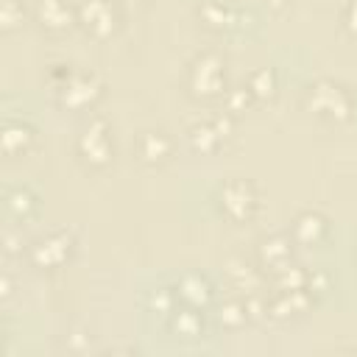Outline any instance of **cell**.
<instances>
[{
    "instance_id": "6da1fadb",
    "label": "cell",
    "mask_w": 357,
    "mask_h": 357,
    "mask_svg": "<svg viewBox=\"0 0 357 357\" xmlns=\"http://www.w3.org/2000/svg\"><path fill=\"white\" fill-rule=\"evenodd\" d=\"M304 100H307V106H310L315 114H324V117H329V120H346V117L351 114V95H349L340 84L326 81V78L310 84Z\"/></svg>"
},
{
    "instance_id": "9c48e42d",
    "label": "cell",
    "mask_w": 357,
    "mask_h": 357,
    "mask_svg": "<svg viewBox=\"0 0 357 357\" xmlns=\"http://www.w3.org/2000/svg\"><path fill=\"white\" fill-rule=\"evenodd\" d=\"M226 134H229V120L218 117L215 123H198V126H192L190 128V142H192L195 151L209 153V151H215L220 145V139Z\"/></svg>"
},
{
    "instance_id": "30bf717a",
    "label": "cell",
    "mask_w": 357,
    "mask_h": 357,
    "mask_svg": "<svg viewBox=\"0 0 357 357\" xmlns=\"http://www.w3.org/2000/svg\"><path fill=\"white\" fill-rule=\"evenodd\" d=\"M178 298H181L187 307L201 310V307L209 304L212 287H209L206 279H201V276H195V273H187V276H181V282H178Z\"/></svg>"
},
{
    "instance_id": "5b68a950",
    "label": "cell",
    "mask_w": 357,
    "mask_h": 357,
    "mask_svg": "<svg viewBox=\"0 0 357 357\" xmlns=\"http://www.w3.org/2000/svg\"><path fill=\"white\" fill-rule=\"evenodd\" d=\"M70 248H73V234L67 231L47 234L31 245V262L36 268H59L70 257Z\"/></svg>"
},
{
    "instance_id": "8992f818",
    "label": "cell",
    "mask_w": 357,
    "mask_h": 357,
    "mask_svg": "<svg viewBox=\"0 0 357 357\" xmlns=\"http://www.w3.org/2000/svg\"><path fill=\"white\" fill-rule=\"evenodd\" d=\"M75 14L84 22V28L95 36H109L117 25V11L109 0H84L75 8Z\"/></svg>"
},
{
    "instance_id": "cb8c5ba5",
    "label": "cell",
    "mask_w": 357,
    "mask_h": 357,
    "mask_svg": "<svg viewBox=\"0 0 357 357\" xmlns=\"http://www.w3.org/2000/svg\"><path fill=\"white\" fill-rule=\"evenodd\" d=\"M343 22H346L349 31L357 33V0H351V3L346 6V11H343Z\"/></svg>"
},
{
    "instance_id": "e0dca14e",
    "label": "cell",
    "mask_w": 357,
    "mask_h": 357,
    "mask_svg": "<svg viewBox=\"0 0 357 357\" xmlns=\"http://www.w3.org/2000/svg\"><path fill=\"white\" fill-rule=\"evenodd\" d=\"M170 326H173V332H176V335L195 337V335H201V315L195 312V307L181 310V312H176V315H173Z\"/></svg>"
},
{
    "instance_id": "7c38bea8",
    "label": "cell",
    "mask_w": 357,
    "mask_h": 357,
    "mask_svg": "<svg viewBox=\"0 0 357 357\" xmlns=\"http://www.w3.org/2000/svg\"><path fill=\"white\" fill-rule=\"evenodd\" d=\"M324 231H326V220L318 212H304L293 223V237L298 243H318L324 237Z\"/></svg>"
},
{
    "instance_id": "ac0fdd59",
    "label": "cell",
    "mask_w": 357,
    "mask_h": 357,
    "mask_svg": "<svg viewBox=\"0 0 357 357\" xmlns=\"http://www.w3.org/2000/svg\"><path fill=\"white\" fill-rule=\"evenodd\" d=\"M6 209H8L11 215H17V218H25V215L33 209V195H31L25 187H17V190H11V192L6 195Z\"/></svg>"
},
{
    "instance_id": "52a82bcc",
    "label": "cell",
    "mask_w": 357,
    "mask_h": 357,
    "mask_svg": "<svg viewBox=\"0 0 357 357\" xmlns=\"http://www.w3.org/2000/svg\"><path fill=\"white\" fill-rule=\"evenodd\" d=\"M98 81L92 75H67L59 86V100L67 109H84L98 98Z\"/></svg>"
},
{
    "instance_id": "5bb4252c",
    "label": "cell",
    "mask_w": 357,
    "mask_h": 357,
    "mask_svg": "<svg viewBox=\"0 0 357 357\" xmlns=\"http://www.w3.org/2000/svg\"><path fill=\"white\" fill-rule=\"evenodd\" d=\"M259 254H262V262L271 265L273 271H282L284 265H290V243H287L284 237H271V240H265L262 248H259Z\"/></svg>"
},
{
    "instance_id": "4fadbf2b",
    "label": "cell",
    "mask_w": 357,
    "mask_h": 357,
    "mask_svg": "<svg viewBox=\"0 0 357 357\" xmlns=\"http://www.w3.org/2000/svg\"><path fill=\"white\" fill-rule=\"evenodd\" d=\"M307 304H310V293H307V287H298V290H282V296L271 304V312H273L276 318H287V315H293V312H301Z\"/></svg>"
},
{
    "instance_id": "9a60e30c",
    "label": "cell",
    "mask_w": 357,
    "mask_h": 357,
    "mask_svg": "<svg viewBox=\"0 0 357 357\" xmlns=\"http://www.w3.org/2000/svg\"><path fill=\"white\" fill-rule=\"evenodd\" d=\"M201 17H204V22L212 25V28H229V25H237V22L243 20L240 11H234V8H229V6H220V3H206V6L201 8Z\"/></svg>"
},
{
    "instance_id": "ffe728a7",
    "label": "cell",
    "mask_w": 357,
    "mask_h": 357,
    "mask_svg": "<svg viewBox=\"0 0 357 357\" xmlns=\"http://www.w3.org/2000/svg\"><path fill=\"white\" fill-rule=\"evenodd\" d=\"M245 318H248V312H245V304H240V301H229L220 307L223 326H240V324H245Z\"/></svg>"
},
{
    "instance_id": "44dd1931",
    "label": "cell",
    "mask_w": 357,
    "mask_h": 357,
    "mask_svg": "<svg viewBox=\"0 0 357 357\" xmlns=\"http://www.w3.org/2000/svg\"><path fill=\"white\" fill-rule=\"evenodd\" d=\"M0 20H3V28H6V31L17 28V25L22 22V3L6 0V3H3V11H0Z\"/></svg>"
},
{
    "instance_id": "7a4b0ae2",
    "label": "cell",
    "mask_w": 357,
    "mask_h": 357,
    "mask_svg": "<svg viewBox=\"0 0 357 357\" xmlns=\"http://www.w3.org/2000/svg\"><path fill=\"white\" fill-rule=\"evenodd\" d=\"M190 89L201 98L218 95L223 89V61L215 53H201L190 67Z\"/></svg>"
},
{
    "instance_id": "d6986e66",
    "label": "cell",
    "mask_w": 357,
    "mask_h": 357,
    "mask_svg": "<svg viewBox=\"0 0 357 357\" xmlns=\"http://www.w3.org/2000/svg\"><path fill=\"white\" fill-rule=\"evenodd\" d=\"M248 89H251V95H259V98L273 95V89H276V75H273V70H257V73L251 75V81H248Z\"/></svg>"
},
{
    "instance_id": "8fae6325",
    "label": "cell",
    "mask_w": 357,
    "mask_h": 357,
    "mask_svg": "<svg viewBox=\"0 0 357 357\" xmlns=\"http://www.w3.org/2000/svg\"><path fill=\"white\" fill-rule=\"evenodd\" d=\"M31 137H33V131H31L28 123H22V120H6L3 134H0V139H3V151H6L8 156H14V153H20V151L28 148Z\"/></svg>"
},
{
    "instance_id": "ba28073f",
    "label": "cell",
    "mask_w": 357,
    "mask_h": 357,
    "mask_svg": "<svg viewBox=\"0 0 357 357\" xmlns=\"http://www.w3.org/2000/svg\"><path fill=\"white\" fill-rule=\"evenodd\" d=\"M33 14H36L39 25L47 28V31H64V28H70L73 20L78 17V14L67 6V0H36Z\"/></svg>"
},
{
    "instance_id": "3957f363",
    "label": "cell",
    "mask_w": 357,
    "mask_h": 357,
    "mask_svg": "<svg viewBox=\"0 0 357 357\" xmlns=\"http://www.w3.org/2000/svg\"><path fill=\"white\" fill-rule=\"evenodd\" d=\"M78 153L92 167L109 165V159H112V142H109V128H106L103 120H92L81 131V137H78Z\"/></svg>"
},
{
    "instance_id": "277c9868",
    "label": "cell",
    "mask_w": 357,
    "mask_h": 357,
    "mask_svg": "<svg viewBox=\"0 0 357 357\" xmlns=\"http://www.w3.org/2000/svg\"><path fill=\"white\" fill-rule=\"evenodd\" d=\"M220 206L223 212L231 218V220H245L251 218L254 206H257V195H254V187L243 178H231L223 184L220 190Z\"/></svg>"
},
{
    "instance_id": "603a6c76",
    "label": "cell",
    "mask_w": 357,
    "mask_h": 357,
    "mask_svg": "<svg viewBox=\"0 0 357 357\" xmlns=\"http://www.w3.org/2000/svg\"><path fill=\"white\" fill-rule=\"evenodd\" d=\"M248 98H251V89H248V86H237V89H231V92L226 95V103H229L231 112H237V109H243V106L248 103Z\"/></svg>"
},
{
    "instance_id": "7402d4cb",
    "label": "cell",
    "mask_w": 357,
    "mask_h": 357,
    "mask_svg": "<svg viewBox=\"0 0 357 357\" xmlns=\"http://www.w3.org/2000/svg\"><path fill=\"white\" fill-rule=\"evenodd\" d=\"M173 301H176V296H173L170 290H165V287L151 296V307H153L156 312H170V310H173Z\"/></svg>"
},
{
    "instance_id": "2e32d148",
    "label": "cell",
    "mask_w": 357,
    "mask_h": 357,
    "mask_svg": "<svg viewBox=\"0 0 357 357\" xmlns=\"http://www.w3.org/2000/svg\"><path fill=\"white\" fill-rule=\"evenodd\" d=\"M139 153H142L145 162H162L170 153V139L162 131H148L139 139Z\"/></svg>"
}]
</instances>
